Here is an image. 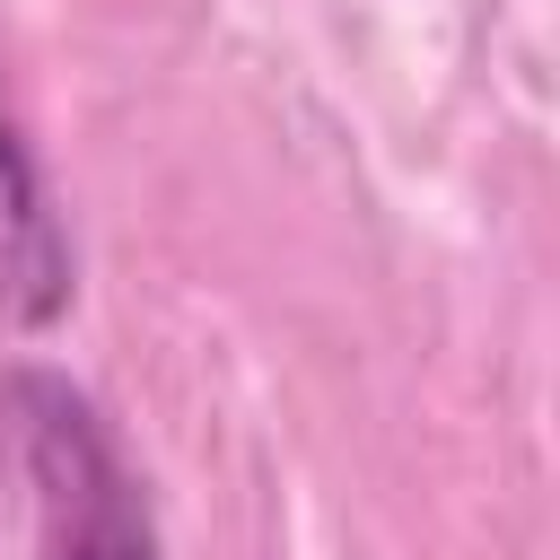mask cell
Instances as JSON below:
<instances>
[{"label": "cell", "instance_id": "obj_1", "mask_svg": "<svg viewBox=\"0 0 560 560\" xmlns=\"http://www.w3.org/2000/svg\"><path fill=\"white\" fill-rule=\"evenodd\" d=\"M0 455L26 481L44 560H158L140 481L122 472L96 402L44 368L0 376Z\"/></svg>", "mask_w": 560, "mask_h": 560}, {"label": "cell", "instance_id": "obj_2", "mask_svg": "<svg viewBox=\"0 0 560 560\" xmlns=\"http://www.w3.org/2000/svg\"><path fill=\"white\" fill-rule=\"evenodd\" d=\"M70 306V236L52 219V192L26 158V140L0 114V324L44 332Z\"/></svg>", "mask_w": 560, "mask_h": 560}]
</instances>
